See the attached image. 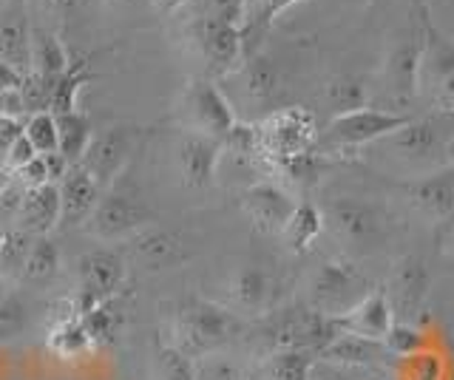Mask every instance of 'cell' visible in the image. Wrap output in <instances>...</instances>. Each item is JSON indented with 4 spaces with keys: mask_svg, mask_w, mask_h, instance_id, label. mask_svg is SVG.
<instances>
[{
    "mask_svg": "<svg viewBox=\"0 0 454 380\" xmlns=\"http://www.w3.org/2000/svg\"><path fill=\"white\" fill-rule=\"evenodd\" d=\"M57 190H60V221L68 228L89 221L99 196H103V188L97 185V179L82 165H71V171L63 176Z\"/></svg>",
    "mask_w": 454,
    "mask_h": 380,
    "instance_id": "obj_19",
    "label": "cell"
},
{
    "mask_svg": "<svg viewBox=\"0 0 454 380\" xmlns=\"http://www.w3.org/2000/svg\"><path fill=\"white\" fill-rule=\"evenodd\" d=\"M68 66L71 60L63 40L46 26H32V72L46 80H60Z\"/></svg>",
    "mask_w": 454,
    "mask_h": 380,
    "instance_id": "obj_24",
    "label": "cell"
},
{
    "mask_svg": "<svg viewBox=\"0 0 454 380\" xmlns=\"http://www.w3.org/2000/svg\"><path fill=\"white\" fill-rule=\"evenodd\" d=\"M35 157H40V153L32 148V143H28V139H26V134H20L18 136V143H14L12 145V151H9V159H6V171H20V167L23 165H28V162H32Z\"/></svg>",
    "mask_w": 454,
    "mask_h": 380,
    "instance_id": "obj_44",
    "label": "cell"
},
{
    "mask_svg": "<svg viewBox=\"0 0 454 380\" xmlns=\"http://www.w3.org/2000/svg\"><path fill=\"white\" fill-rule=\"evenodd\" d=\"M324 224H330L340 242L361 252L372 250L383 238V230H387L383 213L375 205L349 199V196H340V199L324 207Z\"/></svg>",
    "mask_w": 454,
    "mask_h": 380,
    "instance_id": "obj_10",
    "label": "cell"
},
{
    "mask_svg": "<svg viewBox=\"0 0 454 380\" xmlns=\"http://www.w3.org/2000/svg\"><path fill=\"white\" fill-rule=\"evenodd\" d=\"M97 74L89 72V63L77 60L68 66V72L51 86V100H49V111L54 117H63V114H74L77 108V91L85 86L89 80H94Z\"/></svg>",
    "mask_w": 454,
    "mask_h": 380,
    "instance_id": "obj_30",
    "label": "cell"
},
{
    "mask_svg": "<svg viewBox=\"0 0 454 380\" xmlns=\"http://www.w3.org/2000/svg\"><path fill=\"white\" fill-rule=\"evenodd\" d=\"M241 332L239 313L210 301H188L174 321V346L182 358L202 361L216 355Z\"/></svg>",
    "mask_w": 454,
    "mask_h": 380,
    "instance_id": "obj_2",
    "label": "cell"
},
{
    "mask_svg": "<svg viewBox=\"0 0 454 380\" xmlns=\"http://www.w3.org/2000/svg\"><path fill=\"white\" fill-rule=\"evenodd\" d=\"M321 230H324V213H321V210L316 205H309V202H298L281 236L287 238V244L293 250H304V247H309L312 242H316V238L321 236Z\"/></svg>",
    "mask_w": 454,
    "mask_h": 380,
    "instance_id": "obj_32",
    "label": "cell"
},
{
    "mask_svg": "<svg viewBox=\"0 0 454 380\" xmlns=\"http://www.w3.org/2000/svg\"><path fill=\"white\" fill-rule=\"evenodd\" d=\"M295 205L293 193L276 179H259L241 193V207L247 219L264 233H284Z\"/></svg>",
    "mask_w": 454,
    "mask_h": 380,
    "instance_id": "obj_13",
    "label": "cell"
},
{
    "mask_svg": "<svg viewBox=\"0 0 454 380\" xmlns=\"http://www.w3.org/2000/svg\"><path fill=\"white\" fill-rule=\"evenodd\" d=\"M392 167L411 179L449 171L454 165V111H432L426 117H409L380 143L369 145Z\"/></svg>",
    "mask_w": 454,
    "mask_h": 380,
    "instance_id": "obj_1",
    "label": "cell"
},
{
    "mask_svg": "<svg viewBox=\"0 0 454 380\" xmlns=\"http://www.w3.org/2000/svg\"><path fill=\"white\" fill-rule=\"evenodd\" d=\"M179 117L184 131L191 134H205L224 143V136L236 128V114L233 105L227 103V97L210 77L193 80L182 94L179 103Z\"/></svg>",
    "mask_w": 454,
    "mask_h": 380,
    "instance_id": "obj_7",
    "label": "cell"
},
{
    "mask_svg": "<svg viewBox=\"0 0 454 380\" xmlns=\"http://www.w3.org/2000/svg\"><path fill=\"white\" fill-rule=\"evenodd\" d=\"M37 6L43 15H51V18H68L80 12L85 6V0H37Z\"/></svg>",
    "mask_w": 454,
    "mask_h": 380,
    "instance_id": "obj_46",
    "label": "cell"
},
{
    "mask_svg": "<svg viewBox=\"0 0 454 380\" xmlns=\"http://www.w3.org/2000/svg\"><path fill=\"white\" fill-rule=\"evenodd\" d=\"M270 292H273L270 290V275L259 270V267H241L233 275L231 299L239 313H247V315L264 313L270 304Z\"/></svg>",
    "mask_w": 454,
    "mask_h": 380,
    "instance_id": "obj_25",
    "label": "cell"
},
{
    "mask_svg": "<svg viewBox=\"0 0 454 380\" xmlns=\"http://www.w3.org/2000/svg\"><path fill=\"white\" fill-rule=\"evenodd\" d=\"M409 202L426 219H446L454 210V176L440 171L415 179L409 185Z\"/></svg>",
    "mask_w": 454,
    "mask_h": 380,
    "instance_id": "obj_21",
    "label": "cell"
},
{
    "mask_svg": "<svg viewBox=\"0 0 454 380\" xmlns=\"http://www.w3.org/2000/svg\"><path fill=\"white\" fill-rule=\"evenodd\" d=\"M153 213L137 202L134 196L108 190L99 196L94 213L89 219V230L99 242H120V238H134L139 230L151 228Z\"/></svg>",
    "mask_w": 454,
    "mask_h": 380,
    "instance_id": "obj_11",
    "label": "cell"
},
{
    "mask_svg": "<svg viewBox=\"0 0 454 380\" xmlns=\"http://www.w3.org/2000/svg\"><path fill=\"white\" fill-rule=\"evenodd\" d=\"M35 236L18 230V228H9L4 230V250H0V278H20L23 273V264L28 250H32Z\"/></svg>",
    "mask_w": 454,
    "mask_h": 380,
    "instance_id": "obj_37",
    "label": "cell"
},
{
    "mask_svg": "<svg viewBox=\"0 0 454 380\" xmlns=\"http://www.w3.org/2000/svg\"><path fill=\"white\" fill-rule=\"evenodd\" d=\"M193 40L210 77H227L245 63V37L233 20L202 15L193 26Z\"/></svg>",
    "mask_w": 454,
    "mask_h": 380,
    "instance_id": "obj_9",
    "label": "cell"
},
{
    "mask_svg": "<svg viewBox=\"0 0 454 380\" xmlns=\"http://www.w3.org/2000/svg\"><path fill=\"white\" fill-rule=\"evenodd\" d=\"M383 346H387L389 355H415V352L420 349V335L409 327V323H395V327L389 330V335L383 337Z\"/></svg>",
    "mask_w": 454,
    "mask_h": 380,
    "instance_id": "obj_39",
    "label": "cell"
},
{
    "mask_svg": "<svg viewBox=\"0 0 454 380\" xmlns=\"http://www.w3.org/2000/svg\"><path fill=\"white\" fill-rule=\"evenodd\" d=\"M128 250H131V259L145 270H170L188 259V250L179 238L160 228H145L134 238H128Z\"/></svg>",
    "mask_w": 454,
    "mask_h": 380,
    "instance_id": "obj_20",
    "label": "cell"
},
{
    "mask_svg": "<svg viewBox=\"0 0 454 380\" xmlns=\"http://www.w3.org/2000/svg\"><path fill=\"white\" fill-rule=\"evenodd\" d=\"M80 318H82V327H85V332H89L94 349L117 341V335L122 330V315L114 309V301L99 304V306L89 309V313H82Z\"/></svg>",
    "mask_w": 454,
    "mask_h": 380,
    "instance_id": "obj_34",
    "label": "cell"
},
{
    "mask_svg": "<svg viewBox=\"0 0 454 380\" xmlns=\"http://www.w3.org/2000/svg\"><path fill=\"white\" fill-rule=\"evenodd\" d=\"M57 270H60V247H57L49 236H35L32 250H28L26 264H23L20 281L43 287L57 275Z\"/></svg>",
    "mask_w": 454,
    "mask_h": 380,
    "instance_id": "obj_29",
    "label": "cell"
},
{
    "mask_svg": "<svg viewBox=\"0 0 454 380\" xmlns=\"http://www.w3.org/2000/svg\"><path fill=\"white\" fill-rule=\"evenodd\" d=\"M333 321L340 332H349V335L366 337V341L383 344V337H387L389 330L395 327V313H392V304L387 299V292L372 290L358 306H352L347 315L333 318Z\"/></svg>",
    "mask_w": 454,
    "mask_h": 380,
    "instance_id": "obj_16",
    "label": "cell"
},
{
    "mask_svg": "<svg viewBox=\"0 0 454 380\" xmlns=\"http://www.w3.org/2000/svg\"><path fill=\"white\" fill-rule=\"evenodd\" d=\"M409 122V114H395L387 108H358L349 114L333 117L326 131L318 136V148L324 151H358L380 143L401 125Z\"/></svg>",
    "mask_w": 454,
    "mask_h": 380,
    "instance_id": "obj_5",
    "label": "cell"
},
{
    "mask_svg": "<svg viewBox=\"0 0 454 380\" xmlns=\"http://www.w3.org/2000/svg\"><path fill=\"white\" fill-rule=\"evenodd\" d=\"M111 6H117V9H128V6H139L142 0H108Z\"/></svg>",
    "mask_w": 454,
    "mask_h": 380,
    "instance_id": "obj_49",
    "label": "cell"
},
{
    "mask_svg": "<svg viewBox=\"0 0 454 380\" xmlns=\"http://www.w3.org/2000/svg\"><path fill=\"white\" fill-rule=\"evenodd\" d=\"M318 125L309 108L290 105L270 111V114L255 122V143L259 153L267 165V171L273 174L278 162H287L293 157H301L318 148Z\"/></svg>",
    "mask_w": 454,
    "mask_h": 380,
    "instance_id": "obj_3",
    "label": "cell"
},
{
    "mask_svg": "<svg viewBox=\"0 0 454 380\" xmlns=\"http://www.w3.org/2000/svg\"><path fill=\"white\" fill-rule=\"evenodd\" d=\"M49 349L57 358H82L85 352H91L94 344L89 332L82 327V318L77 309H68L63 318H57L49 330Z\"/></svg>",
    "mask_w": 454,
    "mask_h": 380,
    "instance_id": "obj_26",
    "label": "cell"
},
{
    "mask_svg": "<svg viewBox=\"0 0 454 380\" xmlns=\"http://www.w3.org/2000/svg\"><path fill=\"white\" fill-rule=\"evenodd\" d=\"M0 60L14 66L20 74L32 72V23L23 0L0 9Z\"/></svg>",
    "mask_w": 454,
    "mask_h": 380,
    "instance_id": "obj_17",
    "label": "cell"
},
{
    "mask_svg": "<svg viewBox=\"0 0 454 380\" xmlns=\"http://www.w3.org/2000/svg\"><path fill=\"white\" fill-rule=\"evenodd\" d=\"M54 224H60V190H57V185L28 190L14 228L32 236H46Z\"/></svg>",
    "mask_w": 454,
    "mask_h": 380,
    "instance_id": "obj_22",
    "label": "cell"
},
{
    "mask_svg": "<svg viewBox=\"0 0 454 380\" xmlns=\"http://www.w3.org/2000/svg\"><path fill=\"white\" fill-rule=\"evenodd\" d=\"M389 352L380 341H366V337L349 335V332H338L335 341L321 352V361H330L335 366H344V369H369V366H378Z\"/></svg>",
    "mask_w": 454,
    "mask_h": 380,
    "instance_id": "obj_23",
    "label": "cell"
},
{
    "mask_svg": "<svg viewBox=\"0 0 454 380\" xmlns=\"http://www.w3.org/2000/svg\"><path fill=\"white\" fill-rule=\"evenodd\" d=\"M324 100H326V105L333 108V117H340V114H349V111L366 108V91H364V86L358 80L338 77V80L326 82Z\"/></svg>",
    "mask_w": 454,
    "mask_h": 380,
    "instance_id": "obj_36",
    "label": "cell"
},
{
    "mask_svg": "<svg viewBox=\"0 0 454 380\" xmlns=\"http://www.w3.org/2000/svg\"><path fill=\"white\" fill-rule=\"evenodd\" d=\"M23 134L32 143V148L40 153H54L60 148V131H57V117L51 111H40V114H32L23 122Z\"/></svg>",
    "mask_w": 454,
    "mask_h": 380,
    "instance_id": "obj_38",
    "label": "cell"
},
{
    "mask_svg": "<svg viewBox=\"0 0 454 380\" xmlns=\"http://www.w3.org/2000/svg\"><path fill=\"white\" fill-rule=\"evenodd\" d=\"M57 131H60V148H57V151H60L71 165H80L82 153L89 151L91 139H94L91 120L85 117L82 111L63 114V117H57Z\"/></svg>",
    "mask_w": 454,
    "mask_h": 380,
    "instance_id": "obj_31",
    "label": "cell"
},
{
    "mask_svg": "<svg viewBox=\"0 0 454 380\" xmlns=\"http://www.w3.org/2000/svg\"><path fill=\"white\" fill-rule=\"evenodd\" d=\"M418 94L432 111H454V43L440 35L423 9V54L418 68Z\"/></svg>",
    "mask_w": 454,
    "mask_h": 380,
    "instance_id": "obj_6",
    "label": "cell"
},
{
    "mask_svg": "<svg viewBox=\"0 0 454 380\" xmlns=\"http://www.w3.org/2000/svg\"><path fill=\"white\" fill-rule=\"evenodd\" d=\"M23 134V122L18 117H4L0 114V171H6V159L12 145L18 143V136Z\"/></svg>",
    "mask_w": 454,
    "mask_h": 380,
    "instance_id": "obj_43",
    "label": "cell"
},
{
    "mask_svg": "<svg viewBox=\"0 0 454 380\" xmlns=\"http://www.w3.org/2000/svg\"><path fill=\"white\" fill-rule=\"evenodd\" d=\"M309 380H358V377H355L352 369H344V366H335L330 361H318V363H312Z\"/></svg>",
    "mask_w": 454,
    "mask_h": 380,
    "instance_id": "obj_45",
    "label": "cell"
},
{
    "mask_svg": "<svg viewBox=\"0 0 454 380\" xmlns=\"http://www.w3.org/2000/svg\"><path fill=\"white\" fill-rule=\"evenodd\" d=\"M12 176L18 179L20 185H26L28 190L43 188V185H51V179H49V167H46V159H43V157H35L28 165H23L20 171H14Z\"/></svg>",
    "mask_w": 454,
    "mask_h": 380,
    "instance_id": "obj_42",
    "label": "cell"
},
{
    "mask_svg": "<svg viewBox=\"0 0 454 380\" xmlns=\"http://www.w3.org/2000/svg\"><path fill=\"white\" fill-rule=\"evenodd\" d=\"M372 292L366 275L352 261H324L309 287V306L326 318L347 315Z\"/></svg>",
    "mask_w": 454,
    "mask_h": 380,
    "instance_id": "obj_4",
    "label": "cell"
},
{
    "mask_svg": "<svg viewBox=\"0 0 454 380\" xmlns=\"http://www.w3.org/2000/svg\"><path fill=\"white\" fill-rule=\"evenodd\" d=\"M151 4L162 12V15H174V12H179L182 6H188L191 0H151Z\"/></svg>",
    "mask_w": 454,
    "mask_h": 380,
    "instance_id": "obj_48",
    "label": "cell"
},
{
    "mask_svg": "<svg viewBox=\"0 0 454 380\" xmlns=\"http://www.w3.org/2000/svg\"><path fill=\"white\" fill-rule=\"evenodd\" d=\"M26 193H28V188L20 185V182L12 176L6 190L0 193V224H9V228H14V221H18V216H20V207L26 202Z\"/></svg>",
    "mask_w": 454,
    "mask_h": 380,
    "instance_id": "obj_40",
    "label": "cell"
},
{
    "mask_svg": "<svg viewBox=\"0 0 454 380\" xmlns=\"http://www.w3.org/2000/svg\"><path fill=\"white\" fill-rule=\"evenodd\" d=\"M426 287H429V273H426L423 261H418L415 256H406L395 264L392 278L383 292H387V299L392 304V313L411 318L423 306Z\"/></svg>",
    "mask_w": 454,
    "mask_h": 380,
    "instance_id": "obj_18",
    "label": "cell"
},
{
    "mask_svg": "<svg viewBox=\"0 0 454 380\" xmlns=\"http://www.w3.org/2000/svg\"><path fill=\"white\" fill-rule=\"evenodd\" d=\"M222 153H224V148L219 139L184 131L176 145V165H179L184 185L196 188V190L213 185V179L219 174Z\"/></svg>",
    "mask_w": 454,
    "mask_h": 380,
    "instance_id": "obj_14",
    "label": "cell"
},
{
    "mask_svg": "<svg viewBox=\"0 0 454 380\" xmlns=\"http://www.w3.org/2000/svg\"><path fill=\"white\" fill-rule=\"evenodd\" d=\"M312 358L301 349H278L267 355V377L270 380H309Z\"/></svg>",
    "mask_w": 454,
    "mask_h": 380,
    "instance_id": "obj_35",
    "label": "cell"
},
{
    "mask_svg": "<svg viewBox=\"0 0 454 380\" xmlns=\"http://www.w3.org/2000/svg\"><path fill=\"white\" fill-rule=\"evenodd\" d=\"M420 54H423V20L420 32H411L397 43L383 68V82H387L389 100L397 105L409 103L411 97H418V68H420Z\"/></svg>",
    "mask_w": 454,
    "mask_h": 380,
    "instance_id": "obj_15",
    "label": "cell"
},
{
    "mask_svg": "<svg viewBox=\"0 0 454 380\" xmlns=\"http://www.w3.org/2000/svg\"><path fill=\"white\" fill-rule=\"evenodd\" d=\"M193 375H196V380H241V372L236 366L219 355H207L199 361Z\"/></svg>",
    "mask_w": 454,
    "mask_h": 380,
    "instance_id": "obj_41",
    "label": "cell"
},
{
    "mask_svg": "<svg viewBox=\"0 0 454 380\" xmlns=\"http://www.w3.org/2000/svg\"><path fill=\"white\" fill-rule=\"evenodd\" d=\"M131 151H134V131L128 128V125H108V128L94 134L80 165L97 179V185L106 190L111 182L122 174V167L131 159Z\"/></svg>",
    "mask_w": 454,
    "mask_h": 380,
    "instance_id": "obj_12",
    "label": "cell"
},
{
    "mask_svg": "<svg viewBox=\"0 0 454 380\" xmlns=\"http://www.w3.org/2000/svg\"><path fill=\"white\" fill-rule=\"evenodd\" d=\"M241 74V89L253 103H270L278 94V68L276 63L264 58V54H250L239 68Z\"/></svg>",
    "mask_w": 454,
    "mask_h": 380,
    "instance_id": "obj_27",
    "label": "cell"
},
{
    "mask_svg": "<svg viewBox=\"0 0 454 380\" xmlns=\"http://www.w3.org/2000/svg\"><path fill=\"white\" fill-rule=\"evenodd\" d=\"M12 182V171H0V193L6 190V185Z\"/></svg>",
    "mask_w": 454,
    "mask_h": 380,
    "instance_id": "obj_50",
    "label": "cell"
},
{
    "mask_svg": "<svg viewBox=\"0 0 454 380\" xmlns=\"http://www.w3.org/2000/svg\"><path fill=\"white\" fill-rule=\"evenodd\" d=\"M23 77H26V74H20L14 66H9V63L0 60V94L20 91V86H23Z\"/></svg>",
    "mask_w": 454,
    "mask_h": 380,
    "instance_id": "obj_47",
    "label": "cell"
},
{
    "mask_svg": "<svg viewBox=\"0 0 454 380\" xmlns=\"http://www.w3.org/2000/svg\"><path fill=\"white\" fill-rule=\"evenodd\" d=\"M28 318H32V309L20 290L0 292V344L20 337L28 327Z\"/></svg>",
    "mask_w": 454,
    "mask_h": 380,
    "instance_id": "obj_33",
    "label": "cell"
},
{
    "mask_svg": "<svg viewBox=\"0 0 454 380\" xmlns=\"http://www.w3.org/2000/svg\"><path fill=\"white\" fill-rule=\"evenodd\" d=\"M125 281V259L111 247H94L77 259V292L74 309L82 315L89 309L114 301Z\"/></svg>",
    "mask_w": 454,
    "mask_h": 380,
    "instance_id": "obj_8",
    "label": "cell"
},
{
    "mask_svg": "<svg viewBox=\"0 0 454 380\" xmlns=\"http://www.w3.org/2000/svg\"><path fill=\"white\" fill-rule=\"evenodd\" d=\"M298 0H245L241 9V37H245V58L255 54V37L267 32V26L273 23L284 9H290Z\"/></svg>",
    "mask_w": 454,
    "mask_h": 380,
    "instance_id": "obj_28",
    "label": "cell"
}]
</instances>
